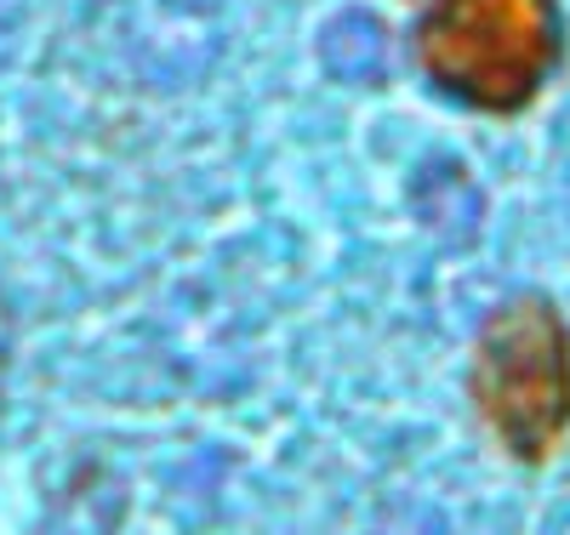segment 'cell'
Listing matches in <instances>:
<instances>
[{
  "label": "cell",
  "mask_w": 570,
  "mask_h": 535,
  "mask_svg": "<svg viewBox=\"0 0 570 535\" xmlns=\"http://www.w3.org/2000/svg\"><path fill=\"white\" fill-rule=\"evenodd\" d=\"M468 394L485 433L519 467H542L570 439V319L542 290L497 303L473 330Z\"/></svg>",
  "instance_id": "cell-1"
},
{
  "label": "cell",
  "mask_w": 570,
  "mask_h": 535,
  "mask_svg": "<svg viewBox=\"0 0 570 535\" xmlns=\"http://www.w3.org/2000/svg\"><path fill=\"white\" fill-rule=\"evenodd\" d=\"M553 0H428L416 18V63L473 115H525L559 69Z\"/></svg>",
  "instance_id": "cell-2"
}]
</instances>
